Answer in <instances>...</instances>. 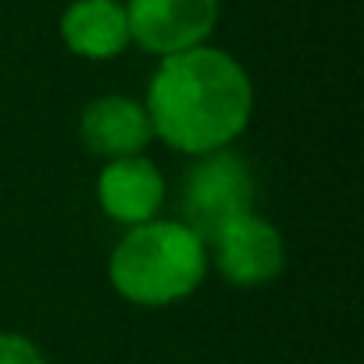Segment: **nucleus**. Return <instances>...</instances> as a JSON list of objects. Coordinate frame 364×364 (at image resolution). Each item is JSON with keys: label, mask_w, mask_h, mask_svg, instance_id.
<instances>
[{"label": "nucleus", "mask_w": 364, "mask_h": 364, "mask_svg": "<svg viewBox=\"0 0 364 364\" xmlns=\"http://www.w3.org/2000/svg\"><path fill=\"white\" fill-rule=\"evenodd\" d=\"M250 111V75L218 47H193L161 58L146 90V118L154 136L197 157L225 150L247 129Z\"/></svg>", "instance_id": "obj_1"}, {"label": "nucleus", "mask_w": 364, "mask_h": 364, "mask_svg": "<svg viewBox=\"0 0 364 364\" xmlns=\"http://www.w3.org/2000/svg\"><path fill=\"white\" fill-rule=\"evenodd\" d=\"M208 272L204 243L178 222L132 225L111 254V286L143 307L190 296Z\"/></svg>", "instance_id": "obj_2"}, {"label": "nucleus", "mask_w": 364, "mask_h": 364, "mask_svg": "<svg viewBox=\"0 0 364 364\" xmlns=\"http://www.w3.org/2000/svg\"><path fill=\"white\" fill-rule=\"evenodd\" d=\"M178 211V225H186L200 243H211L232 218L254 211V178L247 161L232 150L204 154L182 178Z\"/></svg>", "instance_id": "obj_3"}, {"label": "nucleus", "mask_w": 364, "mask_h": 364, "mask_svg": "<svg viewBox=\"0 0 364 364\" xmlns=\"http://www.w3.org/2000/svg\"><path fill=\"white\" fill-rule=\"evenodd\" d=\"M129 36L157 54L171 58L193 47H208L222 18V0H125Z\"/></svg>", "instance_id": "obj_4"}, {"label": "nucleus", "mask_w": 364, "mask_h": 364, "mask_svg": "<svg viewBox=\"0 0 364 364\" xmlns=\"http://www.w3.org/2000/svg\"><path fill=\"white\" fill-rule=\"evenodd\" d=\"M211 243H215L218 272L232 286H264L286 264V243H282V236L275 232V225H268L254 211L232 218Z\"/></svg>", "instance_id": "obj_5"}, {"label": "nucleus", "mask_w": 364, "mask_h": 364, "mask_svg": "<svg viewBox=\"0 0 364 364\" xmlns=\"http://www.w3.org/2000/svg\"><path fill=\"white\" fill-rule=\"evenodd\" d=\"M97 200L114 222L143 225L154 222L164 200V178L146 157H118L97 178Z\"/></svg>", "instance_id": "obj_6"}, {"label": "nucleus", "mask_w": 364, "mask_h": 364, "mask_svg": "<svg viewBox=\"0 0 364 364\" xmlns=\"http://www.w3.org/2000/svg\"><path fill=\"white\" fill-rule=\"evenodd\" d=\"M82 143L100 157H139V150L150 143L154 129L146 118V107L129 97H97L79 122Z\"/></svg>", "instance_id": "obj_7"}, {"label": "nucleus", "mask_w": 364, "mask_h": 364, "mask_svg": "<svg viewBox=\"0 0 364 364\" xmlns=\"http://www.w3.org/2000/svg\"><path fill=\"white\" fill-rule=\"evenodd\" d=\"M61 40L72 54L90 61L118 58L129 36V15L122 0H72L61 15Z\"/></svg>", "instance_id": "obj_8"}, {"label": "nucleus", "mask_w": 364, "mask_h": 364, "mask_svg": "<svg viewBox=\"0 0 364 364\" xmlns=\"http://www.w3.org/2000/svg\"><path fill=\"white\" fill-rule=\"evenodd\" d=\"M0 364H47V360L33 346V339L15 336V332H0Z\"/></svg>", "instance_id": "obj_9"}]
</instances>
